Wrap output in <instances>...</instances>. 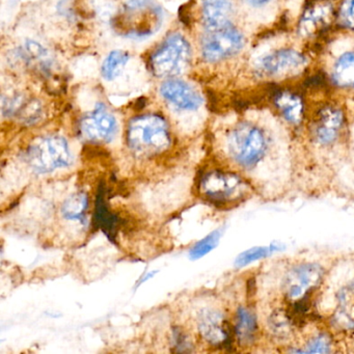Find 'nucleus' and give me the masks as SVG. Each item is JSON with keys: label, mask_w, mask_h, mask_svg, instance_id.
Wrapping results in <instances>:
<instances>
[{"label": "nucleus", "mask_w": 354, "mask_h": 354, "mask_svg": "<svg viewBox=\"0 0 354 354\" xmlns=\"http://www.w3.org/2000/svg\"><path fill=\"white\" fill-rule=\"evenodd\" d=\"M339 18L344 26L354 30V0H343Z\"/></svg>", "instance_id": "nucleus-24"}, {"label": "nucleus", "mask_w": 354, "mask_h": 354, "mask_svg": "<svg viewBox=\"0 0 354 354\" xmlns=\"http://www.w3.org/2000/svg\"><path fill=\"white\" fill-rule=\"evenodd\" d=\"M275 106L286 121L293 125L301 123L304 118V103L297 95L290 92H281L274 99Z\"/></svg>", "instance_id": "nucleus-16"}, {"label": "nucleus", "mask_w": 354, "mask_h": 354, "mask_svg": "<svg viewBox=\"0 0 354 354\" xmlns=\"http://www.w3.org/2000/svg\"><path fill=\"white\" fill-rule=\"evenodd\" d=\"M252 7L260 8L270 3L271 0H246Z\"/></svg>", "instance_id": "nucleus-27"}, {"label": "nucleus", "mask_w": 354, "mask_h": 354, "mask_svg": "<svg viewBox=\"0 0 354 354\" xmlns=\"http://www.w3.org/2000/svg\"><path fill=\"white\" fill-rule=\"evenodd\" d=\"M26 160L32 171L47 174L69 167L72 154L66 138L53 134L30 145L26 152Z\"/></svg>", "instance_id": "nucleus-3"}, {"label": "nucleus", "mask_w": 354, "mask_h": 354, "mask_svg": "<svg viewBox=\"0 0 354 354\" xmlns=\"http://www.w3.org/2000/svg\"><path fill=\"white\" fill-rule=\"evenodd\" d=\"M257 319L254 313L245 308H240L236 316L235 333L238 341L242 345H248L254 342L256 337Z\"/></svg>", "instance_id": "nucleus-17"}, {"label": "nucleus", "mask_w": 354, "mask_h": 354, "mask_svg": "<svg viewBox=\"0 0 354 354\" xmlns=\"http://www.w3.org/2000/svg\"><path fill=\"white\" fill-rule=\"evenodd\" d=\"M162 12L151 0H130L111 20L115 34L129 39H145L158 32Z\"/></svg>", "instance_id": "nucleus-1"}, {"label": "nucleus", "mask_w": 354, "mask_h": 354, "mask_svg": "<svg viewBox=\"0 0 354 354\" xmlns=\"http://www.w3.org/2000/svg\"><path fill=\"white\" fill-rule=\"evenodd\" d=\"M324 277V269L315 263L298 265L292 268L283 281V291L290 301L310 296V292L320 286Z\"/></svg>", "instance_id": "nucleus-8"}, {"label": "nucleus", "mask_w": 354, "mask_h": 354, "mask_svg": "<svg viewBox=\"0 0 354 354\" xmlns=\"http://www.w3.org/2000/svg\"><path fill=\"white\" fill-rule=\"evenodd\" d=\"M281 250L279 245L260 246V248H250L246 252H242L236 259V267H244L250 263L256 262L261 259L267 258L274 252Z\"/></svg>", "instance_id": "nucleus-22"}, {"label": "nucleus", "mask_w": 354, "mask_h": 354, "mask_svg": "<svg viewBox=\"0 0 354 354\" xmlns=\"http://www.w3.org/2000/svg\"><path fill=\"white\" fill-rule=\"evenodd\" d=\"M200 192L213 204L229 205L243 200L250 187L237 174L213 169L201 179Z\"/></svg>", "instance_id": "nucleus-5"}, {"label": "nucleus", "mask_w": 354, "mask_h": 354, "mask_svg": "<svg viewBox=\"0 0 354 354\" xmlns=\"http://www.w3.org/2000/svg\"><path fill=\"white\" fill-rule=\"evenodd\" d=\"M201 45L204 59L210 63H217L239 53L244 46V38L241 32L230 24L206 30Z\"/></svg>", "instance_id": "nucleus-7"}, {"label": "nucleus", "mask_w": 354, "mask_h": 354, "mask_svg": "<svg viewBox=\"0 0 354 354\" xmlns=\"http://www.w3.org/2000/svg\"><path fill=\"white\" fill-rule=\"evenodd\" d=\"M344 124V113L335 106H325L319 111L312 126L315 140L321 145L335 142Z\"/></svg>", "instance_id": "nucleus-13"}, {"label": "nucleus", "mask_w": 354, "mask_h": 354, "mask_svg": "<svg viewBox=\"0 0 354 354\" xmlns=\"http://www.w3.org/2000/svg\"><path fill=\"white\" fill-rule=\"evenodd\" d=\"M128 61H129L128 53L121 50L111 51L101 68L103 78L109 82L115 80L125 69Z\"/></svg>", "instance_id": "nucleus-21"}, {"label": "nucleus", "mask_w": 354, "mask_h": 354, "mask_svg": "<svg viewBox=\"0 0 354 354\" xmlns=\"http://www.w3.org/2000/svg\"><path fill=\"white\" fill-rule=\"evenodd\" d=\"M201 337L213 347H229L232 343V328L221 313L206 310L201 313L198 321Z\"/></svg>", "instance_id": "nucleus-11"}, {"label": "nucleus", "mask_w": 354, "mask_h": 354, "mask_svg": "<svg viewBox=\"0 0 354 354\" xmlns=\"http://www.w3.org/2000/svg\"><path fill=\"white\" fill-rule=\"evenodd\" d=\"M117 120L103 104L97 105L92 113L82 118L80 131L86 140L109 142L117 133Z\"/></svg>", "instance_id": "nucleus-10"}, {"label": "nucleus", "mask_w": 354, "mask_h": 354, "mask_svg": "<svg viewBox=\"0 0 354 354\" xmlns=\"http://www.w3.org/2000/svg\"><path fill=\"white\" fill-rule=\"evenodd\" d=\"M192 343L188 339L187 335L180 330V329H176L174 333V347H176V351L186 352L189 351L192 348Z\"/></svg>", "instance_id": "nucleus-26"}, {"label": "nucleus", "mask_w": 354, "mask_h": 354, "mask_svg": "<svg viewBox=\"0 0 354 354\" xmlns=\"http://www.w3.org/2000/svg\"><path fill=\"white\" fill-rule=\"evenodd\" d=\"M333 82L337 86L354 88V53H345L337 59L333 70Z\"/></svg>", "instance_id": "nucleus-18"}, {"label": "nucleus", "mask_w": 354, "mask_h": 354, "mask_svg": "<svg viewBox=\"0 0 354 354\" xmlns=\"http://www.w3.org/2000/svg\"><path fill=\"white\" fill-rule=\"evenodd\" d=\"M337 317L341 324L354 328V281L337 294Z\"/></svg>", "instance_id": "nucleus-19"}, {"label": "nucleus", "mask_w": 354, "mask_h": 354, "mask_svg": "<svg viewBox=\"0 0 354 354\" xmlns=\"http://www.w3.org/2000/svg\"><path fill=\"white\" fill-rule=\"evenodd\" d=\"M160 94L165 101L180 111H196L203 103L202 97L192 86L179 80L163 82Z\"/></svg>", "instance_id": "nucleus-12"}, {"label": "nucleus", "mask_w": 354, "mask_h": 354, "mask_svg": "<svg viewBox=\"0 0 354 354\" xmlns=\"http://www.w3.org/2000/svg\"><path fill=\"white\" fill-rule=\"evenodd\" d=\"M308 59L294 49H279L264 55L257 62L256 70L260 75L279 77L301 69Z\"/></svg>", "instance_id": "nucleus-9"}, {"label": "nucleus", "mask_w": 354, "mask_h": 354, "mask_svg": "<svg viewBox=\"0 0 354 354\" xmlns=\"http://www.w3.org/2000/svg\"><path fill=\"white\" fill-rule=\"evenodd\" d=\"M158 272V271H150V272H147L144 277H140V281H138V286L142 285V283H146L149 279H152L153 277H155V274Z\"/></svg>", "instance_id": "nucleus-28"}, {"label": "nucleus", "mask_w": 354, "mask_h": 354, "mask_svg": "<svg viewBox=\"0 0 354 354\" xmlns=\"http://www.w3.org/2000/svg\"><path fill=\"white\" fill-rule=\"evenodd\" d=\"M333 6L325 0H319L312 3L304 11L299 24V32L302 36H312L321 28L328 26L333 19Z\"/></svg>", "instance_id": "nucleus-14"}, {"label": "nucleus", "mask_w": 354, "mask_h": 354, "mask_svg": "<svg viewBox=\"0 0 354 354\" xmlns=\"http://www.w3.org/2000/svg\"><path fill=\"white\" fill-rule=\"evenodd\" d=\"M330 350V343L326 335H319L313 339L306 346V353H327Z\"/></svg>", "instance_id": "nucleus-25"}, {"label": "nucleus", "mask_w": 354, "mask_h": 354, "mask_svg": "<svg viewBox=\"0 0 354 354\" xmlns=\"http://www.w3.org/2000/svg\"><path fill=\"white\" fill-rule=\"evenodd\" d=\"M126 140L136 155L153 156L167 150L171 140L169 125L162 117L144 115L129 122Z\"/></svg>", "instance_id": "nucleus-2"}, {"label": "nucleus", "mask_w": 354, "mask_h": 354, "mask_svg": "<svg viewBox=\"0 0 354 354\" xmlns=\"http://www.w3.org/2000/svg\"><path fill=\"white\" fill-rule=\"evenodd\" d=\"M221 237V231L216 230V231L212 232V233L207 235L206 237L203 238L200 241L196 242L194 248L190 250V259L192 260H198V259L203 258V257L208 254L209 252H212L216 248L217 244H218Z\"/></svg>", "instance_id": "nucleus-23"}, {"label": "nucleus", "mask_w": 354, "mask_h": 354, "mask_svg": "<svg viewBox=\"0 0 354 354\" xmlns=\"http://www.w3.org/2000/svg\"><path fill=\"white\" fill-rule=\"evenodd\" d=\"M232 13L230 0H203V19L206 30L227 26Z\"/></svg>", "instance_id": "nucleus-15"}, {"label": "nucleus", "mask_w": 354, "mask_h": 354, "mask_svg": "<svg viewBox=\"0 0 354 354\" xmlns=\"http://www.w3.org/2000/svg\"><path fill=\"white\" fill-rule=\"evenodd\" d=\"M227 147L230 156L235 162L241 167H252L264 156L267 142L258 126L241 123L230 132Z\"/></svg>", "instance_id": "nucleus-4"}, {"label": "nucleus", "mask_w": 354, "mask_h": 354, "mask_svg": "<svg viewBox=\"0 0 354 354\" xmlns=\"http://www.w3.org/2000/svg\"><path fill=\"white\" fill-rule=\"evenodd\" d=\"M88 196L86 192H75L66 198L61 212L67 221H82L88 208Z\"/></svg>", "instance_id": "nucleus-20"}, {"label": "nucleus", "mask_w": 354, "mask_h": 354, "mask_svg": "<svg viewBox=\"0 0 354 354\" xmlns=\"http://www.w3.org/2000/svg\"><path fill=\"white\" fill-rule=\"evenodd\" d=\"M192 59V48L183 36L169 35L151 57V69L157 77H173L185 71Z\"/></svg>", "instance_id": "nucleus-6"}]
</instances>
